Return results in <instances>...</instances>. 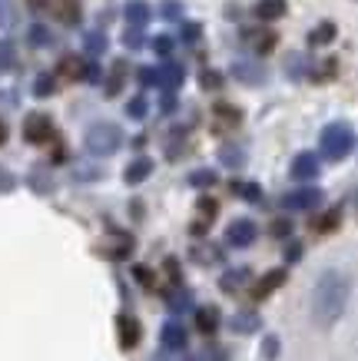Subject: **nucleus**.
<instances>
[{"label": "nucleus", "mask_w": 358, "mask_h": 361, "mask_svg": "<svg viewBox=\"0 0 358 361\" xmlns=\"http://www.w3.org/2000/svg\"><path fill=\"white\" fill-rule=\"evenodd\" d=\"M348 298H352L348 275L338 269H326L312 282V295H309V318H312L315 329H332L345 315Z\"/></svg>", "instance_id": "1"}, {"label": "nucleus", "mask_w": 358, "mask_h": 361, "mask_svg": "<svg viewBox=\"0 0 358 361\" xmlns=\"http://www.w3.org/2000/svg\"><path fill=\"white\" fill-rule=\"evenodd\" d=\"M352 146H355V133L348 123H328L326 130H322V156L338 163V159H345L352 153Z\"/></svg>", "instance_id": "2"}, {"label": "nucleus", "mask_w": 358, "mask_h": 361, "mask_svg": "<svg viewBox=\"0 0 358 361\" xmlns=\"http://www.w3.org/2000/svg\"><path fill=\"white\" fill-rule=\"evenodd\" d=\"M119 142H123V133H119V126H113V123H97V126H90V133H87V149L97 156L117 153Z\"/></svg>", "instance_id": "3"}, {"label": "nucleus", "mask_w": 358, "mask_h": 361, "mask_svg": "<svg viewBox=\"0 0 358 361\" xmlns=\"http://www.w3.org/2000/svg\"><path fill=\"white\" fill-rule=\"evenodd\" d=\"M322 189H295V192H289V196H282V206L285 209H292V212H302V209H315V206H322Z\"/></svg>", "instance_id": "4"}, {"label": "nucleus", "mask_w": 358, "mask_h": 361, "mask_svg": "<svg viewBox=\"0 0 358 361\" xmlns=\"http://www.w3.org/2000/svg\"><path fill=\"white\" fill-rule=\"evenodd\" d=\"M226 242L232 245V249H246V245H252V242H256V222H249V219L229 222Z\"/></svg>", "instance_id": "5"}, {"label": "nucleus", "mask_w": 358, "mask_h": 361, "mask_svg": "<svg viewBox=\"0 0 358 361\" xmlns=\"http://www.w3.org/2000/svg\"><path fill=\"white\" fill-rule=\"evenodd\" d=\"M23 136H27L30 142H47L50 136H54V123H50V116H44V113L27 116V123H23Z\"/></svg>", "instance_id": "6"}, {"label": "nucleus", "mask_w": 358, "mask_h": 361, "mask_svg": "<svg viewBox=\"0 0 358 361\" xmlns=\"http://www.w3.org/2000/svg\"><path fill=\"white\" fill-rule=\"evenodd\" d=\"M289 173H292V179H315V176H318V156L315 153H299L292 159V169H289Z\"/></svg>", "instance_id": "7"}, {"label": "nucleus", "mask_w": 358, "mask_h": 361, "mask_svg": "<svg viewBox=\"0 0 358 361\" xmlns=\"http://www.w3.org/2000/svg\"><path fill=\"white\" fill-rule=\"evenodd\" d=\"M117 329H119V345H123V348H136V345H140V322L133 315H119Z\"/></svg>", "instance_id": "8"}, {"label": "nucleus", "mask_w": 358, "mask_h": 361, "mask_svg": "<svg viewBox=\"0 0 358 361\" xmlns=\"http://www.w3.org/2000/svg\"><path fill=\"white\" fill-rule=\"evenodd\" d=\"M130 249H133L130 235H113V239H107V242H100L97 245V252L100 255H107V259H123V255H130Z\"/></svg>", "instance_id": "9"}, {"label": "nucleus", "mask_w": 358, "mask_h": 361, "mask_svg": "<svg viewBox=\"0 0 358 361\" xmlns=\"http://www.w3.org/2000/svg\"><path fill=\"white\" fill-rule=\"evenodd\" d=\"M232 77L252 87V83H262V80H265V70L256 66V63H249V60H236V63H232Z\"/></svg>", "instance_id": "10"}, {"label": "nucleus", "mask_w": 358, "mask_h": 361, "mask_svg": "<svg viewBox=\"0 0 358 361\" xmlns=\"http://www.w3.org/2000/svg\"><path fill=\"white\" fill-rule=\"evenodd\" d=\"M160 338H163V348H169V351L186 348V329L179 325V322H166Z\"/></svg>", "instance_id": "11"}, {"label": "nucleus", "mask_w": 358, "mask_h": 361, "mask_svg": "<svg viewBox=\"0 0 358 361\" xmlns=\"http://www.w3.org/2000/svg\"><path fill=\"white\" fill-rule=\"evenodd\" d=\"M229 329L236 331V335H249V331L259 329V315L256 312H236V315L229 318Z\"/></svg>", "instance_id": "12"}, {"label": "nucleus", "mask_w": 358, "mask_h": 361, "mask_svg": "<svg viewBox=\"0 0 358 361\" xmlns=\"http://www.w3.org/2000/svg\"><path fill=\"white\" fill-rule=\"evenodd\" d=\"M196 325H199L203 335H213V331L219 329V308L216 305H203L199 312H196Z\"/></svg>", "instance_id": "13"}, {"label": "nucleus", "mask_w": 358, "mask_h": 361, "mask_svg": "<svg viewBox=\"0 0 358 361\" xmlns=\"http://www.w3.org/2000/svg\"><path fill=\"white\" fill-rule=\"evenodd\" d=\"M183 83V66H176V63H166L156 70V87H166V90H173Z\"/></svg>", "instance_id": "14"}, {"label": "nucleus", "mask_w": 358, "mask_h": 361, "mask_svg": "<svg viewBox=\"0 0 358 361\" xmlns=\"http://www.w3.org/2000/svg\"><path fill=\"white\" fill-rule=\"evenodd\" d=\"M150 173H153V159H146V156H143V159H133V163L126 166V183L136 186V183H143Z\"/></svg>", "instance_id": "15"}, {"label": "nucleus", "mask_w": 358, "mask_h": 361, "mask_svg": "<svg viewBox=\"0 0 358 361\" xmlns=\"http://www.w3.org/2000/svg\"><path fill=\"white\" fill-rule=\"evenodd\" d=\"M282 282H285V272H282V269H275V272H269L259 285H256V288H252V298H265L272 288H279Z\"/></svg>", "instance_id": "16"}, {"label": "nucleus", "mask_w": 358, "mask_h": 361, "mask_svg": "<svg viewBox=\"0 0 358 361\" xmlns=\"http://www.w3.org/2000/svg\"><path fill=\"white\" fill-rule=\"evenodd\" d=\"M282 13H285V0H259L256 4V17H262V20H275Z\"/></svg>", "instance_id": "17"}, {"label": "nucleus", "mask_w": 358, "mask_h": 361, "mask_svg": "<svg viewBox=\"0 0 358 361\" xmlns=\"http://www.w3.org/2000/svg\"><path fill=\"white\" fill-rule=\"evenodd\" d=\"M246 279H249V269H229L226 275H222V288H226V292H239V288H242V285H246Z\"/></svg>", "instance_id": "18"}, {"label": "nucleus", "mask_w": 358, "mask_h": 361, "mask_svg": "<svg viewBox=\"0 0 358 361\" xmlns=\"http://www.w3.org/2000/svg\"><path fill=\"white\" fill-rule=\"evenodd\" d=\"M126 20L130 23H146L150 20V4H143V0H130V4H126Z\"/></svg>", "instance_id": "19"}, {"label": "nucleus", "mask_w": 358, "mask_h": 361, "mask_svg": "<svg viewBox=\"0 0 358 361\" xmlns=\"http://www.w3.org/2000/svg\"><path fill=\"white\" fill-rule=\"evenodd\" d=\"M60 20L64 23H76L80 20V0H60Z\"/></svg>", "instance_id": "20"}, {"label": "nucleus", "mask_w": 358, "mask_h": 361, "mask_svg": "<svg viewBox=\"0 0 358 361\" xmlns=\"http://www.w3.org/2000/svg\"><path fill=\"white\" fill-rule=\"evenodd\" d=\"M328 40H335V23H322V27H315L312 37H309V44H315V47L328 44Z\"/></svg>", "instance_id": "21"}, {"label": "nucleus", "mask_w": 358, "mask_h": 361, "mask_svg": "<svg viewBox=\"0 0 358 361\" xmlns=\"http://www.w3.org/2000/svg\"><path fill=\"white\" fill-rule=\"evenodd\" d=\"M60 70H64V77H73V80L87 77V70H83V63H80L76 56H66L64 63H60Z\"/></svg>", "instance_id": "22"}, {"label": "nucleus", "mask_w": 358, "mask_h": 361, "mask_svg": "<svg viewBox=\"0 0 358 361\" xmlns=\"http://www.w3.org/2000/svg\"><path fill=\"white\" fill-rule=\"evenodd\" d=\"M219 159H222V163H229V166H242V159H246V156H242V149H236V146H226V149L219 153Z\"/></svg>", "instance_id": "23"}, {"label": "nucleus", "mask_w": 358, "mask_h": 361, "mask_svg": "<svg viewBox=\"0 0 358 361\" xmlns=\"http://www.w3.org/2000/svg\"><path fill=\"white\" fill-rule=\"evenodd\" d=\"M163 17H166V20H179V17H183V4H179V0H166V4H163Z\"/></svg>", "instance_id": "24"}, {"label": "nucleus", "mask_w": 358, "mask_h": 361, "mask_svg": "<svg viewBox=\"0 0 358 361\" xmlns=\"http://www.w3.org/2000/svg\"><path fill=\"white\" fill-rule=\"evenodd\" d=\"M189 302H193V295H189V292H179V295H173L169 298V308H173V312H186V308H189Z\"/></svg>", "instance_id": "25"}, {"label": "nucleus", "mask_w": 358, "mask_h": 361, "mask_svg": "<svg viewBox=\"0 0 358 361\" xmlns=\"http://www.w3.org/2000/svg\"><path fill=\"white\" fill-rule=\"evenodd\" d=\"M87 50H90V54H103V50H107L103 33H90V37H87Z\"/></svg>", "instance_id": "26"}, {"label": "nucleus", "mask_w": 358, "mask_h": 361, "mask_svg": "<svg viewBox=\"0 0 358 361\" xmlns=\"http://www.w3.org/2000/svg\"><path fill=\"white\" fill-rule=\"evenodd\" d=\"M216 183V173L213 169H199V173H193V186H213Z\"/></svg>", "instance_id": "27"}, {"label": "nucleus", "mask_w": 358, "mask_h": 361, "mask_svg": "<svg viewBox=\"0 0 358 361\" xmlns=\"http://www.w3.org/2000/svg\"><path fill=\"white\" fill-rule=\"evenodd\" d=\"M275 355H279V338H275V335H269V338L262 341V358H275Z\"/></svg>", "instance_id": "28"}, {"label": "nucleus", "mask_w": 358, "mask_h": 361, "mask_svg": "<svg viewBox=\"0 0 358 361\" xmlns=\"http://www.w3.org/2000/svg\"><path fill=\"white\" fill-rule=\"evenodd\" d=\"M30 44L47 47V44H50V33H47L44 27H33V30H30Z\"/></svg>", "instance_id": "29"}, {"label": "nucleus", "mask_w": 358, "mask_h": 361, "mask_svg": "<svg viewBox=\"0 0 358 361\" xmlns=\"http://www.w3.org/2000/svg\"><path fill=\"white\" fill-rule=\"evenodd\" d=\"M50 93H54V80L40 77V80H37V97H50Z\"/></svg>", "instance_id": "30"}, {"label": "nucleus", "mask_w": 358, "mask_h": 361, "mask_svg": "<svg viewBox=\"0 0 358 361\" xmlns=\"http://www.w3.org/2000/svg\"><path fill=\"white\" fill-rule=\"evenodd\" d=\"M153 47H156V54H169V50H173V40H169V37H156Z\"/></svg>", "instance_id": "31"}, {"label": "nucleus", "mask_w": 358, "mask_h": 361, "mask_svg": "<svg viewBox=\"0 0 358 361\" xmlns=\"http://www.w3.org/2000/svg\"><path fill=\"white\" fill-rule=\"evenodd\" d=\"M236 189H239V192H242L246 199H249V202H256V199L262 196V189H259V186H236Z\"/></svg>", "instance_id": "32"}, {"label": "nucleus", "mask_w": 358, "mask_h": 361, "mask_svg": "<svg viewBox=\"0 0 358 361\" xmlns=\"http://www.w3.org/2000/svg\"><path fill=\"white\" fill-rule=\"evenodd\" d=\"M219 83H222V77H219V73H213V70H209V73H203V87H209V90H216Z\"/></svg>", "instance_id": "33"}, {"label": "nucleus", "mask_w": 358, "mask_h": 361, "mask_svg": "<svg viewBox=\"0 0 358 361\" xmlns=\"http://www.w3.org/2000/svg\"><path fill=\"white\" fill-rule=\"evenodd\" d=\"M183 37H186V44H196V40H199V27H196V23H186Z\"/></svg>", "instance_id": "34"}, {"label": "nucleus", "mask_w": 358, "mask_h": 361, "mask_svg": "<svg viewBox=\"0 0 358 361\" xmlns=\"http://www.w3.org/2000/svg\"><path fill=\"white\" fill-rule=\"evenodd\" d=\"M143 113H146V99H133V103H130V116H136V120H140Z\"/></svg>", "instance_id": "35"}, {"label": "nucleus", "mask_w": 358, "mask_h": 361, "mask_svg": "<svg viewBox=\"0 0 358 361\" xmlns=\"http://www.w3.org/2000/svg\"><path fill=\"white\" fill-rule=\"evenodd\" d=\"M7 189H13V176L7 169H0V192H7Z\"/></svg>", "instance_id": "36"}, {"label": "nucleus", "mask_w": 358, "mask_h": 361, "mask_svg": "<svg viewBox=\"0 0 358 361\" xmlns=\"http://www.w3.org/2000/svg\"><path fill=\"white\" fill-rule=\"evenodd\" d=\"M136 279H140L143 285H153V272L146 269V265H136Z\"/></svg>", "instance_id": "37"}, {"label": "nucleus", "mask_w": 358, "mask_h": 361, "mask_svg": "<svg viewBox=\"0 0 358 361\" xmlns=\"http://www.w3.org/2000/svg\"><path fill=\"white\" fill-rule=\"evenodd\" d=\"M335 222H338V212H328V216H326L322 222H315V229H332Z\"/></svg>", "instance_id": "38"}, {"label": "nucleus", "mask_w": 358, "mask_h": 361, "mask_svg": "<svg viewBox=\"0 0 358 361\" xmlns=\"http://www.w3.org/2000/svg\"><path fill=\"white\" fill-rule=\"evenodd\" d=\"M203 358H206V361H226V351H222V348H209Z\"/></svg>", "instance_id": "39"}, {"label": "nucleus", "mask_w": 358, "mask_h": 361, "mask_svg": "<svg viewBox=\"0 0 358 361\" xmlns=\"http://www.w3.org/2000/svg\"><path fill=\"white\" fill-rule=\"evenodd\" d=\"M11 63V44H0V66Z\"/></svg>", "instance_id": "40"}, {"label": "nucleus", "mask_w": 358, "mask_h": 361, "mask_svg": "<svg viewBox=\"0 0 358 361\" xmlns=\"http://www.w3.org/2000/svg\"><path fill=\"white\" fill-rule=\"evenodd\" d=\"M126 44H130V47H140V44H143V37H140L136 30H133V33H126Z\"/></svg>", "instance_id": "41"}, {"label": "nucleus", "mask_w": 358, "mask_h": 361, "mask_svg": "<svg viewBox=\"0 0 358 361\" xmlns=\"http://www.w3.org/2000/svg\"><path fill=\"white\" fill-rule=\"evenodd\" d=\"M275 235H289V222H275Z\"/></svg>", "instance_id": "42"}, {"label": "nucleus", "mask_w": 358, "mask_h": 361, "mask_svg": "<svg viewBox=\"0 0 358 361\" xmlns=\"http://www.w3.org/2000/svg\"><path fill=\"white\" fill-rule=\"evenodd\" d=\"M299 255H302V249H299V245H292V249H289V262H295Z\"/></svg>", "instance_id": "43"}, {"label": "nucleus", "mask_w": 358, "mask_h": 361, "mask_svg": "<svg viewBox=\"0 0 358 361\" xmlns=\"http://www.w3.org/2000/svg\"><path fill=\"white\" fill-rule=\"evenodd\" d=\"M4 136H7V130H4V123H0V142H4Z\"/></svg>", "instance_id": "44"}]
</instances>
